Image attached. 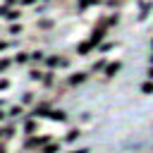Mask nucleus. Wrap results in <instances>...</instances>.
I'll return each instance as SVG.
<instances>
[{
    "instance_id": "f257e3e1",
    "label": "nucleus",
    "mask_w": 153,
    "mask_h": 153,
    "mask_svg": "<svg viewBox=\"0 0 153 153\" xmlns=\"http://www.w3.org/2000/svg\"><path fill=\"white\" fill-rule=\"evenodd\" d=\"M48 141H50V136H36V134H31V136H26L24 148H41V146H45Z\"/></svg>"
},
{
    "instance_id": "f03ea898",
    "label": "nucleus",
    "mask_w": 153,
    "mask_h": 153,
    "mask_svg": "<svg viewBox=\"0 0 153 153\" xmlns=\"http://www.w3.org/2000/svg\"><path fill=\"white\" fill-rule=\"evenodd\" d=\"M86 79H88V74H86V72H74V74L67 79V86H69V88H76V86H81Z\"/></svg>"
},
{
    "instance_id": "7ed1b4c3",
    "label": "nucleus",
    "mask_w": 153,
    "mask_h": 153,
    "mask_svg": "<svg viewBox=\"0 0 153 153\" xmlns=\"http://www.w3.org/2000/svg\"><path fill=\"white\" fill-rule=\"evenodd\" d=\"M50 110H53V103H50V100H41V103L33 108V117H48Z\"/></svg>"
},
{
    "instance_id": "20e7f679",
    "label": "nucleus",
    "mask_w": 153,
    "mask_h": 153,
    "mask_svg": "<svg viewBox=\"0 0 153 153\" xmlns=\"http://www.w3.org/2000/svg\"><path fill=\"white\" fill-rule=\"evenodd\" d=\"M96 45H98V43H96V41L88 36V41H81V43L76 45V53H79V55H88V53H91Z\"/></svg>"
},
{
    "instance_id": "39448f33",
    "label": "nucleus",
    "mask_w": 153,
    "mask_h": 153,
    "mask_svg": "<svg viewBox=\"0 0 153 153\" xmlns=\"http://www.w3.org/2000/svg\"><path fill=\"white\" fill-rule=\"evenodd\" d=\"M36 120H38V117H33V115L24 120V134H26V136L36 134V129H38V122H36Z\"/></svg>"
},
{
    "instance_id": "423d86ee",
    "label": "nucleus",
    "mask_w": 153,
    "mask_h": 153,
    "mask_svg": "<svg viewBox=\"0 0 153 153\" xmlns=\"http://www.w3.org/2000/svg\"><path fill=\"white\" fill-rule=\"evenodd\" d=\"M48 117H50V120H55V122H67V120H69V115H67L65 110H50V112H48Z\"/></svg>"
},
{
    "instance_id": "0eeeda50",
    "label": "nucleus",
    "mask_w": 153,
    "mask_h": 153,
    "mask_svg": "<svg viewBox=\"0 0 153 153\" xmlns=\"http://www.w3.org/2000/svg\"><path fill=\"white\" fill-rule=\"evenodd\" d=\"M120 67H122V62H110V65H105V76L112 79V76L120 72Z\"/></svg>"
},
{
    "instance_id": "6e6552de",
    "label": "nucleus",
    "mask_w": 153,
    "mask_h": 153,
    "mask_svg": "<svg viewBox=\"0 0 153 153\" xmlns=\"http://www.w3.org/2000/svg\"><path fill=\"white\" fill-rule=\"evenodd\" d=\"M41 84L45 86V88H50L53 84H55V72L50 69V72H43V76H41Z\"/></svg>"
},
{
    "instance_id": "1a4fd4ad",
    "label": "nucleus",
    "mask_w": 153,
    "mask_h": 153,
    "mask_svg": "<svg viewBox=\"0 0 153 153\" xmlns=\"http://www.w3.org/2000/svg\"><path fill=\"white\" fill-rule=\"evenodd\" d=\"M5 112H7V117L17 120V117H22V112H24V110H22V105H12V108H7Z\"/></svg>"
},
{
    "instance_id": "9d476101",
    "label": "nucleus",
    "mask_w": 153,
    "mask_h": 153,
    "mask_svg": "<svg viewBox=\"0 0 153 153\" xmlns=\"http://www.w3.org/2000/svg\"><path fill=\"white\" fill-rule=\"evenodd\" d=\"M33 103H36V93H31V91L22 93V105H33Z\"/></svg>"
},
{
    "instance_id": "9b49d317",
    "label": "nucleus",
    "mask_w": 153,
    "mask_h": 153,
    "mask_svg": "<svg viewBox=\"0 0 153 153\" xmlns=\"http://www.w3.org/2000/svg\"><path fill=\"white\" fill-rule=\"evenodd\" d=\"M79 136H81V131H79V129H69V131L65 134V143H72V141H76Z\"/></svg>"
},
{
    "instance_id": "f8f14e48",
    "label": "nucleus",
    "mask_w": 153,
    "mask_h": 153,
    "mask_svg": "<svg viewBox=\"0 0 153 153\" xmlns=\"http://www.w3.org/2000/svg\"><path fill=\"white\" fill-rule=\"evenodd\" d=\"M12 62H14V65H29V53H17Z\"/></svg>"
},
{
    "instance_id": "ddd939ff",
    "label": "nucleus",
    "mask_w": 153,
    "mask_h": 153,
    "mask_svg": "<svg viewBox=\"0 0 153 153\" xmlns=\"http://www.w3.org/2000/svg\"><path fill=\"white\" fill-rule=\"evenodd\" d=\"M57 151H60V143L57 141H48L43 146V153H57Z\"/></svg>"
},
{
    "instance_id": "4468645a",
    "label": "nucleus",
    "mask_w": 153,
    "mask_h": 153,
    "mask_svg": "<svg viewBox=\"0 0 153 153\" xmlns=\"http://www.w3.org/2000/svg\"><path fill=\"white\" fill-rule=\"evenodd\" d=\"M12 65H14V62H12V57H10V55H5V57H0V74H2L5 69H10Z\"/></svg>"
},
{
    "instance_id": "2eb2a0df",
    "label": "nucleus",
    "mask_w": 153,
    "mask_h": 153,
    "mask_svg": "<svg viewBox=\"0 0 153 153\" xmlns=\"http://www.w3.org/2000/svg\"><path fill=\"white\" fill-rule=\"evenodd\" d=\"M14 131H17V127H14V124H10V127H5V129H0V134H2V139H12V136H14Z\"/></svg>"
},
{
    "instance_id": "dca6fc26",
    "label": "nucleus",
    "mask_w": 153,
    "mask_h": 153,
    "mask_svg": "<svg viewBox=\"0 0 153 153\" xmlns=\"http://www.w3.org/2000/svg\"><path fill=\"white\" fill-rule=\"evenodd\" d=\"M5 19H7V22H17V19H19V10H7Z\"/></svg>"
},
{
    "instance_id": "f3484780",
    "label": "nucleus",
    "mask_w": 153,
    "mask_h": 153,
    "mask_svg": "<svg viewBox=\"0 0 153 153\" xmlns=\"http://www.w3.org/2000/svg\"><path fill=\"white\" fill-rule=\"evenodd\" d=\"M29 76H31V79H33V81H41V76H43V72H41V69H36V67H33V69H29Z\"/></svg>"
},
{
    "instance_id": "a211bd4d",
    "label": "nucleus",
    "mask_w": 153,
    "mask_h": 153,
    "mask_svg": "<svg viewBox=\"0 0 153 153\" xmlns=\"http://www.w3.org/2000/svg\"><path fill=\"white\" fill-rule=\"evenodd\" d=\"M7 31H10V33H12V36H19V33H22V31H24V29H22V24H12V26H10V29H7Z\"/></svg>"
},
{
    "instance_id": "6ab92c4d",
    "label": "nucleus",
    "mask_w": 153,
    "mask_h": 153,
    "mask_svg": "<svg viewBox=\"0 0 153 153\" xmlns=\"http://www.w3.org/2000/svg\"><path fill=\"white\" fill-rule=\"evenodd\" d=\"M141 91L143 93H153V81H143L141 84Z\"/></svg>"
},
{
    "instance_id": "aec40b11",
    "label": "nucleus",
    "mask_w": 153,
    "mask_h": 153,
    "mask_svg": "<svg viewBox=\"0 0 153 153\" xmlns=\"http://www.w3.org/2000/svg\"><path fill=\"white\" fill-rule=\"evenodd\" d=\"M148 12H151V5L146 2V5H141V12H139V17L143 19V17H148Z\"/></svg>"
},
{
    "instance_id": "412c9836",
    "label": "nucleus",
    "mask_w": 153,
    "mask_h": 153,
    "mask_svg": "<svg viewBox=\"0 0 153 153\" xmlns=\"http://www.w3.org/2000/svg\"><path fill=\"white\" fill-rule=\"evenodd\" d=\"M98 45H100V53H108V50L115 48V43H98Z\"/></svg>"
},
{
    "instance_id": "4be33fe9",
    "label": "nucleus",
    "mask_w": 153,
    "mask_h": 153,
    "mask_svg": "<svg viewBox=\"0 0 153 153\" xmlns=\"http://www.w3.org/2000/svg\"><path fill=\"white\" fill-rule=\"evenodd\" d=\"M105 65H108V60H105V57H103V60H98V62L93 65V72H98V69H100V67H105Z\"/></svg>"
},
{
    "instance_id": "5701e85b",
    "label": "nucleus",
    "mask_w": 153,
    "mask_h": 153,
    "mask_svg": "<svg viewBox=\"0 0 153 153\" xmlns=\"http://www.w3.org/2000/svg\"><path fill=\"white\" fill-rule=\"evenodd\" d=\"M10 45H12V43H10V41H5V38H2V41H0V53H2V50H7V48H10Z\"/></svg>"
},
{
    "instance_id": "b1692460",
    "label": "nucleus",
    "mask_w": 153,
    "mask_h": 153,
    "mask_svg": "<svg viewBox=\"0 0 153 153\" xmlns=\"http://www.w3.org/2000/svg\"><path fill=\"white\" fill-rule=\"evenodd\" d=\"M7 86H10V79H0V91L7 88Z\"/></svg>"
},
{
    "instance_id": "393cba45",
    "label": "nucleus",
    "mask_w": 153,
    "mask_h": 153,
    "mask_svg": "<svg viewBox=\"0 0 153 153\" xmlns=\"http://www.w3.org/2000/svg\"><path fill=\"white\" fill-rule=\"evenodd\" d=\"M33 2H36V0H19V5H22V7H29V5H33Z\"/></svg>"
},
{
    "instance_id": "a878e982",
    "label": "nucleus",
    "mask_w": 153,
    "mask_h": 153,
    "mask_svg": "<svg viewBox=\"0 0 153 153\" xmlns=\"http://www.w3.org/2000/svg\"><path fill=\"white\" fill-rule=\"evenodd\" d=\"M17 2H19V0H5V5H7V7H12V5H17Z\"/></svg>"
},
{
    "instance_id": "bb28decb",
    "label": "nucleus",
    "mask_w": 153,
    "mask_h": 153,
    "mask_svg": "<svg viewBox=\"0 0 153 153\" xmlns=\"http://www.w3.org/2000/svg\"><path fill=\"white\" fill-rule=\"evenodd\" d=\"M5 117H7V112H5V110H0V122H2Z\"/></svg>"
},
{
    "instance_id": "cd10ccee",
    "label": "nucleus",
    "mask_w": 153,
    "mask_h": 153,
    "mask_svg": "<svg viewBox=\"0 0 153 153\" xmlns=\"http://www.w3.org/2000/svg\"><path fill=\"white\" fill-rule=\"evenodd\" d=\"M72 153H88L86 148H76V151H72Z\"/></svg>"
},
{
    "instance_id": "c85d7f7f",
    "label": "nucleus",
    "mask_w": 153,
    "mask_h": 153,
    "mask_svg": "<svg viewBox=\"0 0 153 153\" xmlns=\"http://www.w3.org/2000/svg\"><path fill=\"white\" fill-rule=\"evenodd\" d=\"M88 5H98V2H103V0H86Z\"/></svg>"
},
{
    "instance_id": "c756f323",
    "label": "nucleus",
    "mask_w": 153,
    "mask_h": 153,
    "mask_svg": "<svg viewBox=\"0 0 153 153\" xmlns=\"http://www.w3.org/2000/svg\"><path fill=\"white\" fill-rule=\"evenodd\" d=\"M148 79H151V81H153V67H151V69H148Z\"/></svg>"
},
{
    "instance_id": "7c9ffc66",
    "label": "nucleus",
    "mask_w": 153,
    "mask_h": 153,
    "mask_svg": "<svg viewBox=\"0 0 153 153\" xmlns=\"http://www.w3.org/2000/svg\"><path fill=\"white\" fill-rule=\"evenodd\" d=\"M151 65H153V55H151Z\"/></svg>"
},
{
    "instance_id": "2f4dec72",
    "label": "nucleus",
    "mask_w": 153,
    "mask_h": 153,
    "mask_svg": "<svg viewBox=\"0 0 153 153\" xmlns=\"http://www.w3.org/2000/svg\"><path fill=\"white\" fill-rule=\"evenodd\" d=\"M43 2H50V0H43Z\"/></svg>"
},
{
    "instance_id": "473e14b6",
    "label": "nucleus",
    "mask_w": 153,
    "mask_h": 153,
    "mask_svg": "<svg viewBox=\"0 0 153 153\" xmlns=\"http://www.w3.org/2000/svg\"><path fill=\"white\" fill-rule=\"evenodd\" d=\"M151 45H153V43H151Z\"/></svg>"
}]
</instances>
